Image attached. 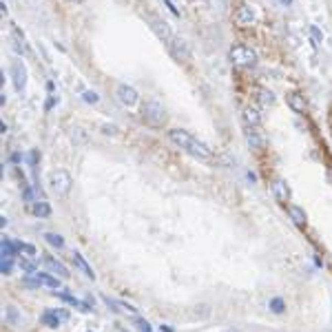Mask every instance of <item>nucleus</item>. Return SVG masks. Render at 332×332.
<instances>
[{
  "instance_id": "f257e3e1",
  "label": "nucleus",
  "mask_w": 332,
  "mask_h": 332,
  "mask_svg": "<svg viewBox=\"0 0 332 332\" xmlns=\"http://www.w3.org/2000/svg\"><path fill=\"white\" fill-rule=\"evenodd\" d=\"M142 120H144L149 126H153V129L164 126L166 124V109H164V104L158 102L155 98L146 100V102L142 104Z\"/></svg>"
},
{
  "instance_id": "f03ea898",
  "label": "nucleus",
  "mask_w": 332,
  "mask_h": 332,
  "mask_svg": "<svg viewBox=\"0 0 332 332\" xmlns=\"http://www.w3.org/2000/svg\"><path fill=\"white\" fill-rule=\"evenodd\" d=\"M228 55H230L232 64L244 66V69L255 66V64H257V60H259L257 58V51H255L253 47H248V45H235V47H230Z\"/></svg>"
},
{
  "instance_id": "7ed1b4c3",
  "label": "nucleus",
  "mask_w": 332,
  "mask_h": 332,
  "mask_svg": "<svg viewBox=\"0 0 332 332\" xmlns=\"http://www.w3.org/2000/svg\"><path fill=\"white\" fill-rule=\"evenodd\" d=\"M71 186H73V177H71L66 170L58 168V170H51L49 175V188L55 193L58 197H66L71 193Z\"/></svg>"
},
{
  "instance_id": "20e7f679",
  "label": "nucleus",
  "mask_w": 332,
  "mask_h": 332,
  "mask_svg": "<svg viewBox=\"0 0 332 332\" xmlns=\"http://www.w3.org/2000/svg\"><path fill=\"white\" fill-rule=\"evenodd\" d=\"M168 54L173 55V60H177V62H188L193 55V49L191 45H188L186 38H179V36H173V40L168 42Z\"/></svg>"
},
{
  "instance_id": "39448f33",
  "label": "nucleus",
  "mask_w": 332,
  "mask_h": 332,
  "mask_svg": "<svg viewBox=\"0 0 332 332\" xmlns=\"http://www.w3.org/2000/svg\"><path fill=\"white\" fill-rule=\"evenodd\" d=\"M115 100L122 104V107L133 109L135 104H140V93H137V89L131 87V84L120 82V84L115 87Z\"/></svg>"
},
{
  "instance_id": "423d86ee",
  "label": "nucleus",
  "mask_w": 332,
  "mask_h": 332,
  "mask_svg": "<svg viewBox=\"0 0 332 332\" xmlns=\"http://www.w3.org/2000/svg\"><path fill=\"white\" fill-rule=\"evenodd\" d=\"M149 27H151V31H153L155 36L160 38V40L166 42V45H168V42L173 40V33H170L168 22L162 20L160 16H149Z\"/></svg>"
},
{
  "instance_id": "0eeeda50",
  "label": "nucleus",
  "mask_w": 332,
  "mask_h": 332,
  "mask_svg": "<svg viewBox=\"0 0 332 332\" xmlns=\"http://www.w3.org/2000/svg\"><path fill=\"white\" fill-rule=\"evenodd\" d=\"M9 71H11V80H13V89L16 91H25L27 87V66L22 60H13L11 66H9Z\"/></svg>"
},
{
  "instance_id": "6e6552de",
  "label": "nucleus",
  "mask_w": 332,
  "mask_h": 332,
  "mask_svg": "<svg viewBox=\"0 0 332 332\" xmlns=\"http://www.w3.org/2000/svg\"><path fill=\"white\" fill-rule=\"evenodd\" d=\"M166 135H168V140L173 142L177 149H186V151L191 149L193 142H195V137H193L186 129H168V133H166Z\"/></svg>"
},
{
  "instance_id": "1a4fd4ad",
  "label": "nucleus",
  "mask_w": 332,
  "mask_h": 332,
  "mask_svg": "<svg viewBox=\"0 0 332 332\" xmlns=\"http://www.w3.org/2000/svg\"><path fill=\"white\" fill-rule=\"evenodd\" d=\"M255 20H257V11L250 4H244V7H239L235 11V22L239 27H250V25H255Z\"/></svg>"
},
{
  "instance_id": "9d476101",
  "label": "nucleus",
  "mask_w": 332,
  "mask_h": 332,
  "mask_svg": "<svg viewBox=\"0 0 332 332\" xmlns=\"http://www.w3.org/2000/svg\"><path fill=\"white\" fill-rule=\"evenodd\" d=\"M286 102H288V107H290V111H292V113H297V115H303V113L308 111V102H306V98H303L301 93H297V91L288 93V96H286Z\"/></svg>"
},
{
  "instance_id": "9b49d317",
  "label": "nucleus",
  "mask_w": 332,
  "mask_h": 332,
  "mask_svg": "<svg viewBox=\"0 0 332 332\" xmlns=\"http://www.w3.org/2000/svg\"><path fill=\"white\" fill-rule=\"evenodd\" d=\"M241 122H244L248 129H255V126H259L264 122V117H262V113H259V109L246 107L244 111H241Z\"/></svg>"
},
{
  "instance_id": "f8f14e48",
  "label": "nucleus",
  "mask_w": 332,
  "mask_h": 332,
  "mask_svg": "<svg viewBox=\"0 0 332 332\" xmlns=\"http://www.w3.org/2000/svg\"><path fill=\"white\" fill-rule=\"evenodd\" d=\"M273 193H275V197H277L281 204H288V202H290V197H292L290 186H288V184L283 182V179H275V184H273Z\"/></svg>"
},
{
  "instance_id": "ddd939ff",
  "label": "nucleus",
  "mask_w": 332,
  "mask_h": 332,
  "mask_svg": "<svg viewBox=\"0 0 332 332\" xmlns=\"http://www.w3.org/2000/svg\"><path fill=\"white\" fill-rule=\"evenodd\" d=\"M246 144H248L253 151H264L266 149V137L262 135V133L248 129L246 131Z\"/></svg>"
},
{
  "instance_id": "4468645a",
  "label": "nucleus",
  "mask_w": 332,
  "mask_h": 332,
  "mask_svg": "<svg viewBox=\"0 0 332 332\" xmlns=\"http://www.w3.org/2000/svg\"><path fill=\"white\" fill-rule=\"evenodd\" d=\"M188 153L195 155V158H199V160H213V149L208 144H204V142H199V140L193 142V146L188 149Z\"/></svg>"
},
{
  "instance_id": "2eb2a0df",
  "label": "nucleus",
  "mask_w": 332,
  "mask_h": 332,
  "mask_svg": "<svg viewBox=\"0 0 332 332\" xmlns=\"http://www.w3.org/2000/svg\"><path fill=\"white\" fill-rule=\"evenodd\" d=\"M60 319H66V312H55V310L42 312V324L47 328H60Z\"/></svg>"
},
{
  "instance_id": "dca6fc26",
  "label": "nucleus",
  "mask_w": 332,
  "mask_h": 332,
  "mask_svg": "<svg viewBox=\"0 0 332 332\" xmlns=\"http://www.w3.org/2000/svg\"><path fill=\"white\" fill-rule=\"evenodd\" d=\"M288 215H290V220L295 221L297 226H306V221H308V215H306V211H303L301 206H297V204H288Z\"/></svg>"
},
{
  "instance_id": "f3484780",
  "label": "nucleus",
  "mask_w": 332,
  "mask_h": 332,
  "mask_svg": "<svg viewBox=\"0 0 332 332\" xmlns=\"http://www.w3.org/2000/svg\"><path fill=\"white\" fill-rule=\"evenodd\" d=\"M71 257H73V264H75V266H78V268H80V270H82V273H84V275H87V277H89V279H96V273H93V268H91V266H89V264H87V259H84V257H82V255H80V253H78V250H73V255H71Z\"/></svg>"
},
{
  "instance_id": "a211bd4d",
  "label": "nucleus",
  "mask_w": 332,
  "mask_h": 332,
  "mask_svg": "<svg viewBox=\"0 0 332 332\" xmlns=\"http://www.w3.org/2000/svg\"><path fill=\"white\" fill-rule=\"evenodd\" d=\"M45 262H47V268H49L51 273H55L58 277H69V270H66V266L62 262H58V259H54V257H47Z\"/></svg>"
},
{
  "instance_id": "6ab92c4d",
  "label": "nucleus",
  "mask_w": 332,
  "mask_h": 332,
  "mask_svg": "<svg viewBox=\"0 0 332 332\" xmlns=\"http://www.w3.org/2000/svg\"><path fill=\"white\" fill-rule=\"evenodd\" d=\"M104 301H107V306H113L115 312H129V315H135V308H133L131 303L117 301V299H109V297H104Z\"/></svg>"
},
{
  "instance_id": "aec40b11",
  "label": "nucleus",
  "mask_w": 332,
  "mask_h": 332,
  "mask_svg": "<svg viewBox=\"0 0 332 332\" xmlns=\"http://www.w3.org/2000/svg\"><path fill=\"white\" fill-rule=\"evenodd\" d=\"M268 308L273 315H283V312H286V301H283L281 297H273L268 301Z\"/></svg>"
},
{
  "instance_id": "412c9836",
  "label": "nucleus",
  "mask_w": 332,
  "mask_h": 332,
  "mask_svg": "<svg viewBox=\"0 0 332 332\" xmlns=\"http://www.w3.org/2000/svg\"><path fill=\"white\" fill-rule=\"evenodd\" d=\"M13 42H11V45H13V49H16L18 51V54H27V45H25V38H22V33L20 31H18V29H13Z\"/></svg>"
},
{
  "instance_id": "4be33fe9",
  "label": "nucleus",
  "mask_w": 332,
  "mask_h": 332,
  "mask_svg": "<svg viewBox=\"0 0 332 332\" xmlns=\"http://www.w3.org/2000/svg\"><path fill=\"white\" fill-rule=\"evenodd\" d=\"M33 215H36L38 220H42V217H49L51 215V206L47 202H36V204H33Z\"/></svg>"
},
{
  "instance_id": "5701e85b",
  "label": "nucleus",
  "mask_w": 332,
  "mask_h": 332,
  "mask_svg": "<svg viewBox=\"0 0 332 332\" xmlns=\"http://www.w3.org/2000/svg\"><path fill=\"white\" fill-rule=\"evenodd\" d=\"M38 277L42 279V283L45 286H49V288H60L62 283H60V279L55 277V275H51V273H38Z\"/></svg>"
},
{
  "instance_id": "b1692460",
  "label": "nucleus",
  "mask_w": 332,
  "mask_h": 332,
  "mask_svg": "<svg viewBox=\"0 0 332 332\" xmlns=\"http://www.w3.org/2000/svg\"><path fill=\"white\" fill-rule=\"evenodd\" d=\"M18 266H20V270H25L27 275L38 273V266H36V262H33V259H29V257H20V259H18Z\"/></svg>"
},
{
  "instance_id": "393cba45",
  "label": "nucleus",
  "mask_w": 332,
  "mask_h": 332,
  "mask_svg": "<svg viewBox=\"0 0 332 332\" xmlns=\"http://www.w3.org/2000/svg\"><path fill=\"white\" fill-rule=\"evenodd\" d=\"M4 319H7L11 326H20L22 324V317L18 315L13 306H7V310H4Z\"/></svg>"
},
{
  "instance_id": "a878e982",
  "label": "nucleus",
  "mask_w": 332,
  "mask_h": 332,
  "mask_svg": "<svg viewBox=\"0 0 332 332\" xmlns=\"http://www.w3.org/2000/svg\"><path fill=\"white\" fill-rule=\"evenodd\" d=\"M259 102H262L264 107H273V104L277 102V98H275L273 91H268V89H262V91H259Z\"/></svg>"
},
{
  "instance_id": "bb28decb",
  "label": "nucleus",
  "mask_w": 332,
  "mask_h": 332,
  "mask_svg": "<svg viewBox=\"0 0 332 332\" xmlns=\"http://www.w3.org/2000/svg\"><path fill=\"white\" fill-rule=\"evenodd\" d=\"M22 283H25L27 288H33V290H38V288L42 286V279L38 277V273H33V275H27V277L22 279Z\"/></svg>"
},
{
  "instance_id": "cd10ccee",
  "label": "nucleus",
  "mask_w": 332,
  "mask_h": 332,
  "mask_svg": "<svg viewBox=\"0 0 332 332\" xmlns=\"http://www.w3.org/2000/svg\"><path fill=\"white\" fill-rule=\"evenodd\" d=\"M45 239H47V244L54 246V248H64V239L60 235H55V232H47Z\"/></svg>"
},
{
  "instance_id": "c85d7f7f",
  "label": "nucleus",
  "mask_w": 332,
  "mask_h": 332,
  "mask_svg": "<svg viewBox=\"0 0 332 332\" xmlns=\"http://www.w3.org/2000/svg\"><path fill=\"white\" fill-rule=\"evenodd\" d=\"M82 100L87 104H98L100 102V96L93 91V89H84V91H82Z\"/></svg>"
},
{
  "instance_id": "c756f323",
  "label": "nucleus",
  "mask_w": 332,
  "mask_h": 332,
  "mask_svg": "<svg viewBox=\"0 0 332 332\" xmlns=\"http://www.w3.org/2000/svg\"><path fill=\"white\" fill-rule=\"evenodd\" d=\"M100 131H102L104 135H111V137H115L117 133H120V129H117L115 124H109V122H104V124H100Z\"/></svg>"
},
{
  "instance_id": "7c9ffc66",
  "label": "nucleus",
  "mask_w": 332,
  "mask_h": 332,
  "mask_svg": "<svg viewBox=\"0 0 332 332\" xmlns=\"http://www.w3.org/2000/svg\"><path fill=\"white\" fill-rule=\"evenodd\" d=\"M232 162H235V160L228 158V155H217V158H215V164L224 166V168H226V166H232Z\"/></svg>"
},
{
  "instance_id": "2f4dec72",
  "label": "nucleus",
  "mask_w": 332,
  "mask_h": 332,
  "mask_svg": "<svg viewBox=\"0 0 332 332\" xmlns=\"http://www.w3.org/2000/svg\"><path fill=\"white\" fill-rule=\"evenodd\" d=\"M135 326L140 332H151V324L146 319H135Z\"/></svg>"
},
{
  "instance_id": "473e14b6",
  "label": "nucleus",
  "mask_w": 332,
  "mask_h": 332,
  "mask_svg": "<svg viewBox=\"0 0 332 332\" xmlns=\"http://www.w3.org/2000/svg\"><path fill=\"white\" fill-rule=\"evenodd\" d=\"M11 259H2L0 262V270H2V275H11Z\"/></svg>"
},
{
  "instance_id": "72a5a7b5",
  "label": "nucleus",
  "mask_w": 332,
  "mask_h": 332,
  "mask_svg": "<svg viewBox=\"0 0 332 332\" xmlns=\"http://www.w3.org/2000/svg\"><path fill=\"white\" fill-rule=\"evenodd\" d=\"M275 2H277L279 9H290L295 4V0H275Z\"/></svg>"
},
{
  "instance_id": "f704fd0d",
  "label": "nucleus",
  "mask_w": 332,
  "mask_h": 332,
  "mask_svg": "<svg viewBox=\"0 0 332 332\" xmlns=\"http://www.w3.org/2000/svg\"><path fill=\"white\" fill-rule=\"evenodd\" d=\"M310 33H312V38H315V40H317V42H321V40H324V33H321L319 29H317V27H315V25H312V27H310Z\"/></svg>"
},
{
  "instance_id": "c9c22d12",
  "label": "nucleus",
  "mask_w": 332,
  "mask_h": 332,
  "mask_svg": "<svg viewBox=\"0 0 332 332\" xmlns=\"http://www.w3.org/2000/svg\"><path fill=\"white\" fill-rule=\"evenodd\" d=\"M22 197H25V202H29V204H36V202H33V193H31V188H25V193H22Z\"/></svg>"
},
{
  "instance_id": "e433bc0d",
  "label": "nucleus",
  "mask_w": 332,
  "mask_h": 332,
  "mask_svg": "<svg viewBox=\"0 0 332 332\" xmlns=\"http://www.w3.org/2000/svg\"><path fill=\"white\" fill-rule=\"evenodd\" d=\"M64 2H69V4H84L87 0H64Z\"/></svg>"
},
{
  "instance_id": "4c0bfd02",
  "label": "nucleus",
  "mask_w": 332,
  "mask_h": 332,
  "mask_svg": "<svg viewBox=\"0 0 332 332\" xmlns=\"http://www.w3.org/2000/svg\"><path fill=\"white\" fill-rule=\"evenodd\" d=\"M224 332H241V330H237V328H230V330H224Z\"/></svg>"
},
{
  "instance_id": "58836bf2",
  "label": "nucleus",
  "mask_w": 332,
  "mask_h": 332,
  "mask_svg": "<svg viewBox=\"0 0 332 332\" xmlns=\"http://www.w3.org/2000/svg\"><path fill=\"white\" fill-rule=\"evenodd\" d=\"M120 332H124V330H120Z\"/></svg>"
}]
</instances>
